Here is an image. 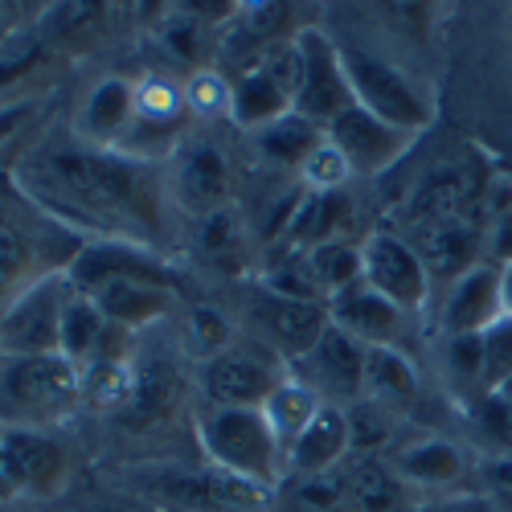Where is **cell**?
Masks as SVG:
<instances>
[{
  "mask_svg": "<svg viewBox=\"0 0 512 512\" xmlns=\"http://www.w3.org/2000/svg\"><path fill=\"white\" fill-rule=\"evenodd\" d=\"M37 177H41V189L66 201L70 209H78L87 222H99L111 230L136 226L144 234H152L160 222L148 168L127 156L54 148V152H41Z\"/></svg>",
  "mask_w": 512,
  "mask_h": 512,
  "instance_id": "1",
  "label": "cell"
},
{
  "mask_svg": "<svg viewBox=\"0 0 512 512\" xmlns=\"http://www.w3.org/2000/svg\"><path fill=\"white\" fill-rule=\"evenodd\" d=\"M201 451L218 472L271 488L287 467V455L263 406H209L201 418Z\"/></svg>",
  "mask_w": 512,
  "mask_h": 512,
  "instance_id": "2",
  "label": "cell"
},
{
  "mask_svg": "<svg viewBox=\"0 0 512 512\" xmlns=\"http://www.w3.org/2000/svg\"><path fill=\"white\" fill-rule=\"evenodd\" d=\"M340 66H345L353 103L365 107L369 115H377L381 123L402 127L410 136L426 132V127L435 123L431 91L418 87L402 66L377 58V54H365L357 46H340Z\"/></svg>",
  "mask_w": 512,
  "mask_h": 512,
  "instance_id": "3",
  "label": "cell"
},
{
  "mask_svg": "<svg viewBox=\"0 0 512 512\" xmlns=\"http://www.w3.org/2000/svg\"><path fill=\"white\" fill-rule=\"evenodd\" d=\"M82 398V365L62 353L0 357V418L37 422L70 410Z\"/></svg>",
  "mask_w": 512,
  "mask_h": 512,
  "instance_id": "4",
  "label": "cell"
},
{
  "mask_svg": "<svg viewBox=\"0 0 512 512\" xmlns=\"http://www.w3.org/2000/svg\"><path fill=\"white\" fill-rule=\"evenodd\" d=\"M295 54H300V87H295V111L304 119L328 127L353 107V91L345 66H340V46L320 29L295 33Z\"/></svg>",
  "mask_w": 512,
  "mask_h": 512,
  "instance_id": "5",
  "label": "cell"
},
{
  "mask_svg": "<svg viewBox=\"0 0 512 512\" xmlns=\"http://www.w3.org/2000/svg\"><path fill=\"white\" fill-rule=\"evenodd\" d=\"M66 295L58 279L21 291L0 316V357H46L62 353V308Z\"/></svg>",
  "mask_w": 512,
  "mask_h": 512,
  "instance_id": "6",
  "label": "cell"
},
{
  "mask_svg": "<svg viewBox=\"0 0 512 512\" xmlns=\"http://www.w3.org/2000/svg\"><path fill=\"white\" fill-rule=\"evenodd\" d=\"M361 254H365V283L377 295H386V300L394 308H402L406 316L426 308L431 271H426L414 242H406L398 234H369L361 242Z\"/></svg>",
  "mask_w": 512,
  "mask_h": 512,
  "instance_id": "7",
  "label": "cell"
},
{
  "mask_svg": "<svg viewBox=\"0 0 512 512\" xmlns=\"http://www.w3.org/2000/svg\"><path fill=\"white\" fill-rule=\"evenodd\" d=\"M324 136L340 148V156L349 160L353 177H377V173H386V168H394L410 152V144H414L410 132L381 123L377 115H369L357 103L345 115H340V119H332L324 127Z\"/></svg>",
  "mask_w": 512,
  "mask_h": 512,
  "instance_id": "8",
  "label": "cell"
},
{
  "mask_svg": "<svg viewBox=\"0 0 512 512\" xmlns=\"http://www.w3.org/2000/svg\"><path fill=\"white\" fill-rule=\"evenodd\" d=\"M484 201V173L472 156H455L447 164H435L431 173H422V181L406 197V218L422 230L447 218H467V205Z\"/></svg>",
  "mask_w": 512,
  "mask_h": 512,
  "instance_id": "9",
  "label": "cell"
},
{
  "mask_svg": "<svg viewBox=\"0 0 512 512\" xmlns=\"http://www.w3.org/2000/svg\"><path fill=\"white\" fill-rule=\"evenodd\" d=\"M283 369L259 349H226L205 365V394L213 406H267Z\"/></svg>",
  "mask_w": 512,
  "mask_h": 512,
  "instance_id": "10",
  "label": "cell"
},
{
  "mask_svg": "<svg viewBox=\"0 0 512 512\" xmlns=\"http://www.w3.org/2000/svg\"><path fill=\"white\" fill-rule=\"evenodd\" d=\"M500 316H504V267L480 259L472 271L451 279L439 324L447 336H476Z\"/></svg>",
  "mask_w": 512,
  "mask_h": 512,
  "instance_id": "11",
  "label": "cell"
},
{
  "mask_svg": "<svg viewBox=\"0 0 512 512\" xmlns=\"http://www.w3.org/2000/svg\"><path fill=\"white\" fill-rule=\"evenodd\" d=\"M390 467L402 476L406 488H426V492L455 488V484H463L467 472H472V467H467V451L455 439H443V435H426V439L402 443L394 451Z\"/></svg>",
  "mask_w": 512,
  "mask_h": 512,
  "instance_id": "12",
  "label": "cell"
},
{
  "mask_svg": "<svg viewBox=\"0 0 512 512\" xmlns=\"http://www.w3.org/2000/svg\"><path fill=\"white\" fill-rule=\"evenodd\" d=\"M365 349L357 336H349L345 328H328L320 336V345L304 357L312 365V381L308 386L320 394H332L340 402H361V381H365Z\"/></svg>",
  "mask_w": 512,
  "mask_h": 512,
  "instance_id": "13",
  "label": "cell"
},
{
  "mask_svg": "<svg viewBox=\"0 0 512 512\" xmlns=\"http://www.w3.org/2000/svg\"><path fill=\"white\" fill-rule=\"evenodd\" d=\"M259 320H263V332L271 336V345L295 361H304L320 336L332 328V312L316 300H287V295H267L259 304Z\"/></svg>",
  "mask_w": 512,
  "mask_h": 512,
  "instance_id": "14",
  "label": "cell"
},
{
  "mask_svg": "<svg viewBox=\"0 0 512 512\" xmlns=\"http://www.w3.org/2000/svg\"><path fill=\"white\" fill-rule=\"evenodd\" d=\"M328 312H332V324L345 328L349 336H357L361 345H398V332L406 324V312L394 308L386 295H377L365 279L349 291L332 295Z\"/></svg>",
  "mask_w": 512,
  "mask_h": 512,
  "instance_id": "15",
  "label": "cell"
},
{
  "mask_svg": "<svg viewBox=\"0 0 512 512\" xmlns=\"http://www.w3.org/2000/svg\"><path fill=\"white\" fill-rule=\"evenodd\" d=\"M353 451V435H349V410H340L336 402H324L316 410V418L304 426V435L291 443L287 451V467L295 476H328L332 467Z\"/></svg>",
  "mask_w": 512,
  "mask_h": 512,
  "instance_id": "16",
  "label": "cell"
},
{
  "mask_svg": "<svg viewBox=\"0 0 512 512\" xmlns=\"http://www.w3.org/2000/svg\"><path fill=\"white\" fill-rule=\"evenodd\" d=\"M361 398L381 406V410H406L418 398V365L402 345H369L365 349V381Z\"/></svg>",
  "mask_w": 512,
  "mask_h": 512,
  "instance_id": "17",
  "label": "cell"
},
{
  "mask_svg": "<svg viewBox=\"0 0 512 512\" xmlns=\"http://www.w3.org/2000/svg\"><path fill=\"white\" fill-rule=\"evenodd\" d=\"M82 295H91L95 308L103 312V320L115 328L152 324L156 316L168 312V304H173V291L164 283H148V279H107L95 291H82Z\"/></svg>",
  "mask_w": 512,
  "mask_h": 512,
  "instance_id": "18",
  "label": "cell"
},
{
  "mask_svg": "<svg viewBox=\"0 0 512 512\" xmlns=\"http://www.w3.org/2000/svg\"><path fill=\"white\" fill-rule=\"evenodd\" d=\"M418 254L431 275L459 279L480 263V226L472 218H447L418 230Z\"/></svg>",
  "mask_w": 512,
  "mask_h": 512,
  "instance_id": "19",
  "label": "cell"
},
{
  "mask_svg": "<svg viewBox=\"0 0 512 512\" xmlns=\"http://www.w3.org/2000/svg\"><path fill=\"white\" fill-rule=\"evenodd\" d=\"M230 193V164L226 156L213 148V144H193L177 168V197L185 209L193 213H213V209H222Z\"/></svg>",
  "mask_w": 512,
  "mask_h": 512,
  "instance_id": "20",
  "label": "cell"
},
{
  "mask_svg": "<svg viewBox=\"0 0 512 512\" xmlns=\"http://www.w3.org/2000/svg\"><path fill=\"white\" fill-rule=\"evenodd\" d=\"M5 447L13 451L17 467H21V480H25V492L33 496H54L66 480V451L58 439L41 435V431H29V426H13L5 435Z\"/></svg>",
  "mask_w": 512,
  "mask_h": 512,
  "instance_id": "21",
  "label": "cell"
},
{
  "mask_svg": "<svg viewBox=\"0 0 512 512\" xmlns=\"http://www.w3.org/2000/svg\"><path fill=\"white\" fill-rule=\"evenodd\" d=\"M287 111H295L291 103V91L283 87V82L259 66V70H246L238 82H234V95H230V115L238 127H250L254 136L263 132V127H271L275 119H283Z\"/></svg>",
  "mask_w": 512,
  "mask_h": 512,
  "instance_id": "22",
  "label": "cell"
},
{
  "mask_svg": "<svg viewBox=\"0 0 512 512\" xmlns=\"http://www.w3.org/2000/svg\"><path fill=\"white\" fill-rule=\"evenodd\" d=\"M107 279H148V283H164V275H160V267H156L152 259H144L140 250L119 246V242L91 246L87 254H78V263L70 267L74 291H95V287L107 283Z\"/></svg>",
  "mask_w": 512,
  "mask_h": 512,
  "instance_id": "23",
  "label": "cell"
},
{
  "mask_svg": "<svg viewBox=\"0 0 512 512\" xmlns=\"http://www.w3.org/2000/svg\"><path fill=\"white\" fill-rule=\"evenodd\" d=\"M136 115V87L123 78H103L91 91V99L82 103V136L87 140H111L119 136L127 119Z\"/></svg>",
  "mask_w": 512,
  "mask_h": 512,
  "instance_id": "24",
  "label": "cell"
},
{
  "mask_svg": "<svg viewBox=\"0 0 512 512\" xmlns=\"http://www.w3.org/2000/svg\"><path fill=\"white\" fill-rule=\"evenodd\" d=\"M107 345V320L95 308L91 295L70 291L66 308H62V357H70L74 365H87L103 353Z\"/></svg>",
  "mask_w": 512,
  "mask_h": 512,
  "instance_id": "25",
  "label": "cell"
},
{
  "mask_svg": "<svg viewBox=\"0 0 512 512\" xmlns=\"http://www.w3.org/2000/svg\"><path fill=\"white\" fill-rule=\"evenodd\" d=\"M320 406L324 402H320V394L308 386V381H300V377H283L279 381V390L271 394V402L263 410H267V422H271V431H275L283 455L291 451L295 439L304 435V426L316 418Z\"/></svg>",
  "mask_w": 512,
  "mask_h": 512,
  "instance_id": "26",
  "label": "cell"
},
{
  "mask_svg": "<svg viewBox=\"0 0 512 512\" xmlns=\"http://www.w3.org/2000/svg\"><path fill=\"white\" fill-rule=\"evenodd\" d=\"M324 140V127L304 119L300 111H287L283 119H275L271 127L259 132V152L271 160V164H283V168H304V160L320 148Z\"/></svg>",
  "mask_w": 512,
  "mask_h": 512,
  "instance_id": "27",
  "label": "cell"
},
{
  "mask_svg": "<svg viewBox=\"0 0 512 512\" xmlns=\"http://www.w3.org/2000/svg\"><path fill=\"white\" fill-rule=\"evenodd\" d=\"M304 263H308L312 279L320 283V291L328 295V300H332V295H340V291L357 287L365 279V254L349 238H332V242L312 246Z\"/></svg>",
  "mask_w": 512,
  "mask_h": 512,
  "instance_id": "28",
  "label": "cell"
},
{
  "mask_svg": "<svg viewBox=\"0 0 512 512\" xmlns=\"http://www.w3.org/2000/svg\"><path fill=\"white\" fill-rule=\"evenodd\" d=\"M345 488H349V500H353L357 512H398L402 500H406L402 476L381 459L357 463L353 472L345 476Z\"/></svg>",
  "mask_w": 512,
  "mask_h": 512,
  "instance_id": "29",
  "label": "cell"
},
{
  "mask_svg": "<svg viewBox=\"0 0 512 512\" xmlns=\"http://www.w3.org/2000/svg\"><path fill=\"white\" fill-rule=\"evenodd\" d=\"M177 402V369L152 357L136 369V386H132V402H127V422H156L160 414H168Z\"/></svg>",
  "mask_w": 512,
  "mask_h": 512,
  "instance_id": "30",
  "label": "cell"
},
{
  "mask_svg": "<svg viewBox=\"0 0 512 512\" xmlns=\"http://www.w3.org/2000/svg\"><path fill=\"white\" fill-rule=\"evenodd\" d=\"M136 369H127L119 357H95L82 365V398L95 406H123L132 402Z\"/></svg>",
  "mask_w": 512,
  "mask_h": 512,
  "instance_id": "31",
  "label": "cell"
},
{
  "mask_svg": "<svg viewBox=\"0 0 512 512\" xmlns=\"http://www.w3.org/2000/svg\"><path fill=\"white\" fill-rule=\"evenodd\" d=\"M484 349V373H480V394H496L504 381L512 377V316L504 312L496 324L480 332Z\"/></svg>",
  "mask_w": 512,
  "mask_h": 512,
  "instance_id": "32",
  "label": "cell"
},
{
  "mask_svg": "<svg viewBox=\"0 0 512 512\" xmlns=\"http://www.w3.org/2000/svg\"><path fill=\"white\" fill-rule=\"evenodd\" d=\"M472 426L492 455H512V402L500 394H480L472 406Z\"/></svg>",
  "mask_w": 512,
  "mask_h": 512,
  "instance_id": "33",
  "label": "cell"
},
{
  "mask_svg": "<svg viewBox=\"0 0 512 512\" xmlns=\"http://www.w3.org/2000/svg\"><path fill=\"white\" fill-rule=\"evenodd\" d=\"M300 177H304V189H308V193H340V185H345V181L353 177V168H349V160H345V156H340V148L324 136V140H320V148L304 160Z\"/></svg>",
  "mask_w": 512,
  "mask_h": 512,
  "instance_id": "34",
  "label": "cell"
},
{
  "mask_svg": "<svg viewBox=\"0 0 512 512\" xmlns=\"http://www.w3.org/2000/svg\"><path fill=\"white\" fill-rule=\"evenodd\" d=\"M390 431H394V418H390V410H381V406H373V402H353L349 406V435H353V451H373V447H381L390 439Z\"/></svg>",
  "mask_w": 512,
  "mask_h": 512,
  "instance_id": "35",
  "label": "cell"
},
{
  "mask_svg": "<svg viewBox=\"0 0 512 512\" xmlns=\"http://www.w3.org/2000/svg\"><path fill=\"white\" fill-rule=\"evenodd\" d=\"M189 336H193V349L205 353L209 361L222 357L226 349H234V332H230L226 316L213 312V308H197V312L189 316Z\"/></svg>",
  "mask_w": 512,
  "mask_h": 512,
  "instance_id": "36",
  "label": "cell"
},
{
  "mask_svg": "<svg viewBox=\"0 0 512 512\" xmlns=\"http://www.w3.org/2000/svg\"><path fill=\"white\" fill-rule=\"evenodd\" d=\"M29 267V242L17 226H9L0 218V295H5Z\"/></svg>",
  "mask_w": 512,
  "mask_h": 512,
  "instance_id": "37",
  "label": "cell"
},
{
  "mask_svg": "<svg viewBox=\"0 0 512 512\" xmlns=\"http://www.w3.org/2000/svg\"><path fill=\"white\" fill-rule=\"evenodd\" d=\"M447 365L459 381L480 390V373H484V349H480V332L476 336H447Z\"/></svg>",
  "mask_w": 512,
  "mask_h": 512,
  "instance_id": "38",
  "label": "cell"
},
{
  "mask_svg": "<svg viewBox=\"0 0 512 512\" xmlns=\"http://www.w3.org/2000/svg\"><path fill=\"white\" fill-rule=\"evenodd\" d=\"M201 17H193L189 9L185 13H177L173 21H168V29H164V37H168V50H173L177 58H185V62H197L201 58Z\"/></svg>",
  "mask_w": 512,
  "mask_h": 512,
  "instance_id": "39",
  "label": "cell"
},
{
  "mask_svg": "<svg viewBox=\"0 0 512 512\" xmlns=\"http://www.w3.org/2000/svg\"><path fill=\"white\" fill-rule=\"evenodd\" d=\"M291 25V5H250L246 9V33L254 41H279Z\"/></svg>",
  "mask_w": 512,
  "mask_h": 512,
  "instance_id": "40",
  "label": "cell"
},
{
  "mask_svg": "<svg viewBox=\"0 0 512 512\" xmlns=\"http://www.w3.org/2000/svg\"><path fill=\"white\" fill-rule=\"evenodd\" d=\"M480 484H484V496L508 512L512 508V455H488L480 463Z\"/></svg>",
  "mask_w": 512,
  "mask_h": 512,
  "instance_id": "41",
  "label": "cell"
},
{
  "mask_svg": "<svg viewBox=\"0 0 512 512\" xmlns=\"http://www.w3.org/2000/svg\"><path fill=\"white\" fill-rule=\"evenodd\" d=\"M41 58V46L37 41H29V37H13L9 46H0V87H5V82H13V78H21V74H29Z\"/></svg>",
  "mask_w": 512,
  "mask_h": 512,
  "instance_id": "42",
  "label": "cell"
},
{
  "mask_svg": "<svg viewBox=\"0 0 512 512\" xmlns=\"http://www.w3.org/2000/svg\"><path fill=\"white\" fill-rule=\"evenodd\" d=\"M230 95H234V87H226L218 74H197L185 91V103L197 111H222V107L230 111Z\"/></svg>",
  "mask_w": 512,
  "mask_h": 512,
  "instance_id": "43",
  "label": "cell"
},
{
  "mask_svg": "<svg viewBox=\"0 0 512 512\" xmlns=\"http://www.w3.org/2000/svg\"><path fill=\"white\" fill-rule=\"evenodd\" d=\"M345 496H349L345 480H336L332 472H328V476H308V480H304V488H300V500H304L308 508H316V512L336 508Z\"/></svg>",
  "mask_w": 512,
  "mask_h": 512,
  "instance_id": "44",
  "label": "cell"
},
{
  "mask_svg": "<svg viewBox=\"0 0 512 512\" xmlns=\"http://www.w3.org/2000/svg\"><path fill=\"white\" fill-rule=\"evenodd\" d=\"M99 21H103V5H91V0H87V5H62L58 17H54L62 37H78L82 29H91Z\"/></svg>",
  "mask_w": 512,
  "mask_h": 512,
  "instance_id": "45",
  "label": "cell"
},
{
  "mask_svg": "<svg viewBox=\"0 0 512 512\" xmlns=\"http://www.w3.org/2000/svg\"><path fill=\"white\" fill-rule=\"evenodd\" d=\"M201 242L205 250H226L234 242V213L230 209H213L205 213V222H201Z\"/></svg>",
  "mask_w": 512,
  "mask_h": 512,
  "instance_id": "46",
  "label": "cell"
},
{
  "mask_svg": "<svg viewBox=\"0 0 512 512\" xmlns=\"http://www.w3.org/2000/svg\"><path fill=\"white\" fill-rule=\"evenodd\" d=\"M25 496V480H21V467L13 459V451L5 447V439H0V504H9Z\"/></svg>",
  "mask_w": 512,
  "mask_h": 512,
  "instance_id": "47",
  "label": "cell"
},
{
  "mask_svg": "<svg viewBox=\"0 0 512 512\" xmlns=\"http://www.w3.org/2000/svg\"><path fill=\"white\" fill-rule=\"evenodd\" d=\"M431 512H504V508L496 500H488L484 492H476V496H455L447 504H435Z\"/></svg>",
  "mask_w": 512,
  "mask_h": 512,
  "instance_id": "48",
  "label": "cell"
},
{
  "mask_svg": "<svg viewBox=\"0 0 512 512\" xmlns=\"http://www.w3.org/2000/svg\"><path fill=\"white\" fill-rule=\"evenodd\" d=\"M492 254L500 267H512V209L496 218V238H492Z\"/></svg>",
  "mask_w": 512,
  "mask_h": 512,
  "instance_id": "49",
  "label": "cell"
},
{
  "mask_svg": "<svg viewBox=\"0 0 512 512\" xmlns=\"http://www.w3.org/2000/svg\"><path fill=\"white\" fill-rule=\"evenodd\" d=\"M25 119H29V103H17V107H5V111H0V144H5V140L17 132Z\"/></svg>",
  "mask_w": 512,
  "mask_h": 512,
  "instance_id": "50",
  "label": "cell"
},
{
  "mask_svg": "<svg viewBox=\"0 0 512 512\" xmlns=\"http://www.w3.org/2000/svg\"><path fill=\"white\" fill-rule=\"evenodd\" d=\"M504 312L512 316V267H504Z\"/></svg>",
  "mask_w": 512,
  "mask_h": 512,
  "instance_id": "51",
  "label": "cell"
},
{
  "mask_svg": "<svg viewBox=\"0 0 512 512\" xmlns=\"http://www.w3.org/2000/svg\"><path fill=\"white\" fill-rule=\"evenodd\" d=\"M496 394H500V398H508V402H512V377H508V381H504V386H500V390H496Z\"/></svg>",
  "mask_w": 512,
  "mask_h": 512,
  "instance_id": "52",
  "label": "cell"
},
{
  "mask_svg": "<svg viewBox=\"0 0 512 512\" xmlns=\"http://www.w3.org/2000/svg\"><path fill=\"white\" fill-rule=\"evenodd\" d=\"M0 9H5V5H0Z\"/></svg>",
  "mask_w": 512,
  "mask_h": 512,
  "instance_id": "53",
  "label": "cell"
}]
</instances>
